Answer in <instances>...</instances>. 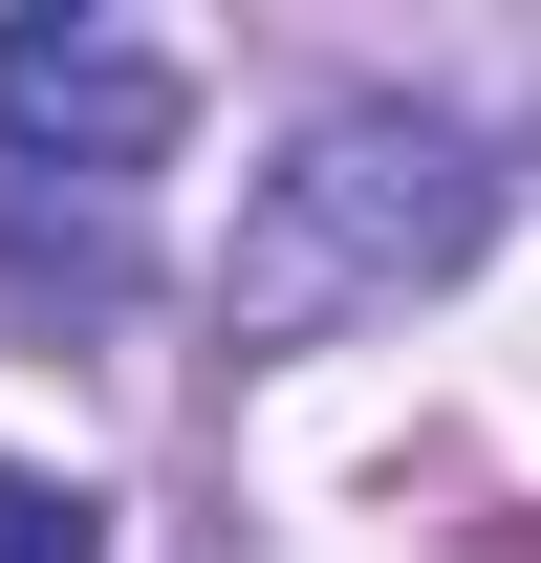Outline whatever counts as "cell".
Listing matches in <instances>:
<instances>
[{
    "instance_id": "obj_1",
    "label": "cell",
    "mask_w": 541,
    "mask_h": 563,
    "mask_svg": "<svg viewBox=\"0 0 541 563\" xmlns=\"http://www.w3.org/2000/svg\"><path fill=\"white\" fill-rule=\"evenodd\" d=\"M476 239H498V152H476L455 109H390V87H368V109H325V131L239 196L217 325H239V347H325L368 303H433Z\"/></svg>"
},
{
    "instance_id": "obj_3",
    "label": "cell",
    "mask_w": 541,
    "mask_h": 563,
    "mask_svg": "<svg viewBox=\"0 0 541 563\" xmlns=\"http://www.w3.org/2000/svg\"><path fill=\"white\" fill-rule=\"evenodd\" d=\"M0 261H22V282H131V217H87V196H0Z\"/></svg>"
},
{
    "instance_id": "obj_4",
    "label": "cell",
    "mask_w": 541,
    "mask_h": 563,
    "mask_svg": "<svg viewBox=\"0 0 541 563\" xmlns=\"http://www.w3.org/2000/svg\"><path fill=\"white\" fill-rule=\"evenodd\" d=\"M0 563H109V498L44 477V455H0Z\"/></svg>"
},
{
    "instance_id": "obj_2",
    "label": "cell",
    "mask_w": 541,
    "mask_h": 563,
    "mask_svg": "<svg viewBox=\"0 0 541 563\" xmlns=\"http://www.w3.org/2000/svg\"><path fill=\"white\" fill-rule=\"evenodd\" d=\"M174 131H196L174 44H131V22H0V196L131 217V174H174Z\"/></svg>"
}]
</instances>
